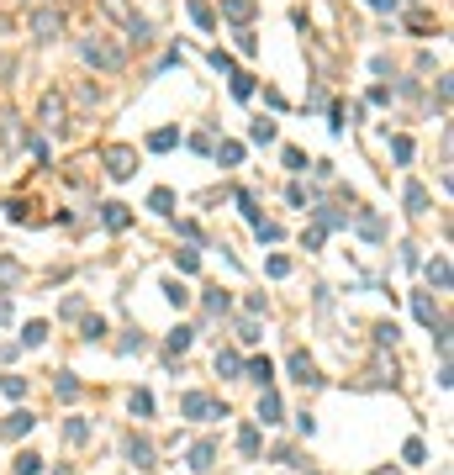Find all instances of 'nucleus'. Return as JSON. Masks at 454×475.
<instances>
[{
    "instance_id": "1",
    "label": "nucleus",
    "mask_w": 454,
    "mask_h": 475,
    "mask_svg": "<svg viewBox=\"0 0 454 475\" xmlns=\"http://www.w3.org/2000/svg\"><path fill=\"white\" fill-rule=\"evenodd\" d=\"M79 59H85L90 69H122V64H127V53L116 48V43H106V37H96V32H90V37H79Z\"/></svg>"
},
{
    "instance_id": "2",
    "label": "nucleus",
    "mask_w": 454,
    "mask_h": 475,
    "mask_svg": "<svg viewBox=\"0 0 454 475\" xmlns=\"http://www.w3.org/2000/svg\"><path fill=\"white\" fill-rule=\"evenodd\" d=\"M101 11H106L111 21H122V26H127V37H138V43H148V37H153L148 16H138V11H132V0H101Z\"/></svg>"
},
{
    "instance_id": "3",
    "label": "nucleus",
    "mask_w": 454,
    "mask_h": 475,
    "mask_svg": "<svg viewBox=\"0 0 454 475\" xmlns=\"http://www.w3.org/2000/svg\"><path fill=\"white\" fill-rule=\"evenodd\" d=\"M59 32H64V11H59V6H37V11H32V37L53 43Z\"/></svg>"
},
{
    "instance_id": "4",
    "label": "nucleus",
    "mask_w": 454,
    "mask_h": 475,
    "mask_svg": "<svg viewBox=\"0 0 454 475\" xmlns=\"http://www.w3.org/2000/svg\"><path fill=\"white\" fill-rule=\"evenodd\" d=\"M138 169V154H132V148H106V174H111V180H127V174Z\"/></svg>"
},
{
    "instance_id": "5",
    "label": "nucleus",
    "mask_w": 454,
    "mask_h": 475,
    "mask_svg": "<svg viewBox=\"0 0 454 475\" xmlns=\"http://www.w3.org/2000/svg\"><path fill=\"white\" fill-rule=\"evenodd\" d=\"M180 412L196 417V423H206V417H217V401H211L206 391H185V396H180Z\"/></svg>"
},
{
    "instance_id": "6",
    "label": "nucleus",
    "mask_w": 454,
    "mask_h": 475,
    "mask_svg": "<svg viewBox=\"0 0 454 475\" xmlns=\"http://www.w3.org/2000/svg\"><path fill=\"white\" fill-rule=\"evenodd\" d=\"M101 222H106V227H111V233H122V227L132 222V211L122 206V201H106V206H101Z\"/></svg>"
},
{
    "instance_id": "7",
    "label": "nucleus",
    "mask_w": 454,
    "mask_h": 475,
    "mask_svg": "<svg viewBox=\"0 0 454 475\" xmlns=\"http://www.w3.org/2000/svg\"><path fill=\"white\" fill-rule=\"evenodd\" d=\"M43 121H48L53 132L69 127V121H64V95H43Z\"/></svg>"
},
{
    "instance_id": "8",
    "label": "nucleus",
    "mask_w": 454,
    "mask_h": 475,
    "mask_svg": "<svg viewBox=\"0 0 454 475\" xmlns=\"http://www.w3.org/2000/svg\"><path fill=\"white\" fill-rule=\"evenodd\" d=\"M291 375H296V380H301V386H323V375H317V370H312V359H306V354H301V349H296V354H291Z\"/></svg>"
},
{
    "instance_id": "9",
    "label": "nucleus",
    "mask_w": 454,
    "mask_h": 475,
    "mask_svg": "<svg viewBox=\"0 0 454 475\" xmlns=\"http://www.w3.org/2000/svg\"><path fill=\"white\" fill-rule=\"evenodd\" d=\"M211 465H217V439H201L191 449V470H211Z\"/></svg>"
},
{
    "instance_id": "10",
    "label": "nucleus",
    "mask_w": 454,
    "mask_h": 475,
    "mask_svg": "<svg viewBox=\"0 0 454 475\" xmlns=\"http://www.w3.org/2000/svg\"><path fill=\"white\" fill-rule=\"evenodd\" d=\"M222 16L238 21V26H248L253 21V0H222Z\"/></svg>"
},
{
    "instance_id": "11",
    "label": "nucleus",
    "mask_w": 454,
    "mask_h": 475,
    "mask_svg": "<svg viewBox=\"0 0 454 475\" xmlns=\"http://www.w3.org/2000/svg\"><path fill=\"white\" fill-rule=\"evenodd\" d=\"M259 423H264V428H275V423H280V396H275L270 386H264V396H259Z\"/></svg>"
},
{
    "instance_id": "12",
    "label": "nucleus",
    "mask_w": 454,
    "mask_h": 475,
    "mask_svg": "<svg viewBox=\"0 0 454 475\" xmlns=\"http://www.w3.org/2000/svg\"><path fill=\"white\" fill-rule=\"evenodd\" d=\"M127 454H132V465H138V470L153 465V444L148 439H127Z\"/></svg>"
},
{
    "instance_id": "13",
    "label": "nucleus",
    "mask_w": 454,
    "mask_h": 475,
    "mask_svg": "<svg viewBox=\"0 0 454 475\" xmlns=\"http://www.w3.org/2000/svg\"><path fill=\"white\" fill-rule=\"evenodd\" d=\"M407 211H412V216H423V211H428V185H418V180L407 185Z\"/></svg>"
},
{
    "instance_id": "14",
    "label": "nucleus",
    "mask_w": 454,
    "mask_h": 475,
    "mask_svg": "<svg viewBox=\"0 0 454 475\" xmlns=\"http://www.w3.org/2000/svg\"><path fill=\"white\" fill-rule=\"evenodd\" d=\"M412 311H418V322H423V328H438V311H433V301H428V296H412Z\"/></svg>"
},
{
    "instance_id": "15",
    "label": "nucleus",
    "mask_w": 454,
    "mask_h": 475,
    "mask_svg": "<svg viewBox=\"0 0 454 475\" xmlns=\"http://www.w3.org/2000/svg\"><path fill=\"white\" fill-rule=\"evenodd\" d=\"M175 143H180V132H175V127H158V132H148V148H153V154H169Z\"/></svg>"
},
{
    "instance_id": "16",
    "label": "nucleus",
    "mask_w": 454,
    "mask_h": 475,
    "mask_svg": "<svg viewBox=\"0 0 454 475\" xmlns=\"http://www.w3.org/2000/svg\"><path fill=\"white\" fill-rule=\"evenodd\" d=\"M243 375H248V380H259V386H270V380H275V364H270V359H248V364H243Z\"/></svg>"
},
{
    "instance_id": "17",
    "label": "nucleus",
    "mask_w": 454,
    "mask_h": 475,
    "mask_svg": "<svg viewBox=\"0 0 454 475\" xmlns=\"http://www.w3.org/2000/svg\"><path fill=\"white\" fill-rule=\"evenodd\" d=\"M238 454H243V459H253V454H259V428H243V433H238Z\"/></svg>"
},
{
    "instance_id": "18",
    "label": "nucleus",
    "mask_w": 454,
    "mask_h": 475,
    "mask_svg": "<svg viewBox=\"0 0 454 475\" xmlns=\"http://www.w3.org/2000/svg\"><path fill=\"white\" fill-rule=\"evenodd\" d=\"M428 280L438 285V291L449 285V259H444V254H433V259H428Z\"/></svg>"
},
{
    "instance_id": "19",
    "label": "nucleus",
    "mask_w": 454,
    "mask_h": 475,
    "mask_svg": "<svg viewBox=\"0 0 454 475\" xmlns=\"http://www.w3.org/2000/svg\"><path fill=\"white\" fill-rule=\"evenodd\" d=\"M248 138H253V143H275V121H270V116L248 121Z\"/></svg>"
},
{
    "instance_id": "20",
    "label": "nucleus",
    "mask_w": 454,
    "mask_h": 475,
    "mask_svg": "<svg viewBox=\"0 0 454 475\" xmlns=\"http://www.w3.org/2000/svg\"><path fill=\"white\" fill-rule=\"evenodd\" d=\"M217 164H222V169L243 164V143H222V148H217Z\"/></svg>"
},
{
    "instance_id": "21",
    "label": "nucleus",
    "mask_w": 454,
    "mask_h": 475,
    "mask_svg": "<svg viewBox=\"0 0 454 475\" xmlns=\"http://www.w3.org/2000/svg\"><path fill=\"white\" fill-rule=\"evenodd\" d=\"M148 206H153L158 216H169V211H175V190H164V185H158L153 196H148Z\"/></svg>"
},
{
    "instance_id": "22",
    "label": "nucleus",
    "mask_w": 454,
    "mask_h": 475,
    "mask_svg": "<svg viewBox=\"0 0 454 475\" xmlns=\"http://www.w3.org/2000/svg\"><path fill=\"white\" fill-rule=\"evenodd\" d=\"M164 301L169 306H185V301H191V291H185L180 280H164Z\"/></svg>"
},
{
    "instance_id": "23",
    "label": "nucleus",
    "mask_w": 454,
    "mask_h": 475,
    "mask_svg": "<svg viewBox=\"0 0 454 475\" xmlns=\"http://www.w3.org/2000/svg\"><path fill=\"white\" fill-rule=\"evenodd\" d=\"M43 338H48V322H26V333H21V344H26V349H37Z\"/></svg>"
},
{
    "instance_id": "24",
    "label": "nucleus",
    "mask_w": 454,
    "mask_h": 475,
    "mask_svg": "<svg viewBox=\"0 0 454 475\" xmlns=\"http://www.w3.org/2000/svg\"><path fill=\"white\" fill-rule=\"evenodd\" d=\"M53 391H59L64 401H74V396H79V380H74V375H59V380H53Z\"/></svg>"
},
{
    "instance_id": "25",
    "label": "nucleus",
    "mask_w": 454,
    "mask_h": 475,
    "mask_svg": "<svg viewBox=\"0 0 454 475\" xmlns=\"http://www.w3.org/2000/svg\"><path fill=\"white\" fill-rule=\"evenodd\" d=\"M175 264L185 269V275H196V269H201V254H196V249H180V254H175Z\"/></svg>"
},
{
    "instance_id": "26",
    "label": "nucleus",
    "mask_w": 454,
    "mask_h": 475,
    "mask_svg": "<svg viewBox=\"0 0 454 475\" xmlns=\"http://www.w3.org/2000/svg\"><path fill=\"white\" fill-rule=\"evenodd\" d=\"M191 328H175V333H169V354H185V349H191Z\"/></svg>"
},
{
    "instance_id": "27",
    "label": "nucleus",
    "mask_w": 454,
    "mask_h": 475,
    "mask_svg": "<svg viewBox=\"0 0 454 475\" xmlns=\"http://www.w3.org/2000/svg\"><path fill=\"white\" fill-rule=\"evenodd\" d=\"M217 370H222V375H238V370H243V359H238L233 349H222V354H217Z\"/></svg>"
},
{
    "instance_id": "28",
    "label": "nucleus",
    "mask_w": 454,
    "mask_h": 475,
    "mask_svg": "<svg viewBox=\"0 0 454 475\" xmlns=\"http://www.w3.org/2000/svg\"><path fill=\"white\" fill-rule=\"evenodd\" d=\"M402 454H407V465H423V459H428V449H423V439H407V449H402Z\"/></svg>"
},
{
    "instance_id": "29",
    "label": "nucleus",
    "mask_w": 454,
    "mask_h": 475,
    "mask_svg": "<svg viewBox=\"0 0 454 475\" xmlns=\"http://www.w3.org/2000/svg\"><path fill=\"white\" fill-rule=\"evenodd\" d=\"M191 21L196 26H211V6H206V0H191Z\"/></svg>"
},
{
    "instance_id": "30",
    "label": "nucleus",
    "mask_w": 454,
    "mask_h": 475,
    "mask_svg": "<svg viewBox=\"0 0 454 475\" xmlns=\"http://www.w3.org/2000/svg\"><path fill=\"white\" fill-rule=\"evenodd\" d=\"M211 69H217V74H233V53H222V48H211Z\"/></svg>"
},
{
    "instance_id": "31",
    "label": "nucleus",
    "mask_w": 454,
    "mask_h": 475,
    "mask_svg": "<svg viewBox=\"0 0 454 475\" xmlns=\"http://www.w3.org/2000/svg\"><path fill=\"white\" fill-rule=\"evenodd\" d=\"M64 439H69V444H85V439H90V428H85V423H79V417H74V423L64 428Z\"/></svg>"
},
{
    "instance_id": "32",
    "label": "nucleus",
    "mask_w": 454,
    "mask_h": 475,
    "mask_svg": "<svg viewBox=\"0 0 454 475\" xmlns=\"http://www.w3.org/2000/svg\"><path fill=\"white\" fill-rule=\"evenodd\" d=\"M233 95H238V101H248V95H253V79H248V74H233Z\"/></svg>"
},
{
    "instance_id": "33",
    "label": "nucleus",
    "mask_w": 454,
    "mask_h": 475,
    "mask_svg": "<svg viewBox=\"0 0 454 475\" xmlns=\"http://www.w3.org/2000/svg\"><path fill=\"white\" fill-rule=\"evenodd\" d=\"M37 470H43V459H37V454H21L16 459V475H37Z\"/></svg>"
},
{
    "instance_id": "34",
    "label": "nucleus",
    "mask_w": 454,
    "mask_h": 475,
    "mask_svg": "<svg viewBox=\"0 0 454 475\" xmlns=\"http://www.w3.org/2000/svg\"><path fill=\"white\" fill-rule=\"evenodd\" d=\"M0 386H6V396H26V380H21V375H6Z\"/></svg>"
},
{
    "instance_id": "35",
    "label": "nucleus",
    "mask_w": 454,
    "mask_h": 475,
    "mask_svg": "<svg viewBox=\"0 0 454 475\" xmlns=\"http://www.w3.org/2000/svg\"><path fill=\"white\" fill-rule=\"evenodd\" d=\"M132 412H138V417L153 412V396H148V391H138V396H132Z\"/></svg>"
},
{
    "instance_id": "36",
    "label": "nucleus",
    "mask_w": 454,
    "mask_h": 475,
    "mask_svg": "<svg viewBox=\"0 0 454 475\" xmlns=\"http://www.w3.org/2000/svg\"><path fill=\"white\" fill-rule=\"evenodd\" d=\"M26 428H32V412H16V417H11V439H21Z\"/></svg>"
},
{
    "instance_id": "37",
    "label": "nucleus",
    "mask_w": 454,
    "mask_h": 475,
    "mask_svg": "<svg viewBox=\"0 0 454 475\" xmlns=\"http://www.w3.org/2000/svg\"><path fill=\"white\" fill-rule=\"evenodd\" d=\"M391 154H396V159L407 164V159H412V138H391Z\"/></svg>"
},
{
    "instance_id": "38",
    "label": "nucleus",
    "mask_w": 454,
    "mask_h": 475,
    "mask_svg": "<svg viewBox=\"0 0 454 475\" xmlns=\"http://www.w3.org/2000/svg\"><path fill=\"white\" fill-rule=\"evenodd\" d=\"M317 222H323V227H343L349 216H338V211H328V206H323V211H317Z\"/></svg>"
},
{
    "instance_id": "39",
    "label": "nucleus",
    "mask_w": 454,
    "mask_h": 475,
    "mask_svg": "<svg viewBox=\"0 0 454 475\" xmlns=\"http://www.w3.org/2000/svg\"><path fill=\"white\" fill-rule=\"evenodd\" d=\"M238 53H259V37H253V32H238Z\"/></svg>"
},
{
    "instance_id": "40",
    "label": "nucleus",
    "mask_w": 454,
    "mask_h": 475,
    "mask_svg": "<svg viewBox=\"0 0 454 475\" xmlns=\"http://www.w3.org/2000/svg\"><path fill=\"white\" fill-rule=\"evenodd\" d=\"M286 169H306V154H301V148H286Z\"/></svg>"
},
{
    "instance_id": "41",
    "label": "nucleus",
    "mask_w": 454,
    "mask_h": 475,
    "mask_svg": "<svg viewBox=\"0 0 454 475\" xmlns=\"http://www.w3.org/2000/svg\"><path fill=\"white\" fill-rule=\"evenodd\" d=\"M375 344H396V322H380V328H375Z\"/></svg>"
},
{
    "instance_id": "42",
    "label": "nucleus",
    "mask_w": 454,
    "mask_h": 475,
    "mask_svg": "<svg viewBox=\"0 0 454 475\" xmlns=\"http://www.w3.org/2000/svg\"><path fill=\"white\" fill-rule=\"evenodd\" d=\"M253 233H259V243H275V238H280V227H275V222H259Z\"/></svg>"
},
{
    "instance_id": "43",
    "label": "nucleus",
    "mask_w": 454,
    "mask_h": 475,
    "mask_svg": "<svg viewBox=\"0 0 454 475\" xmlns=\"http://www.w3.org/2000/svg\"><path fill=\"white\" fill-rule=\"evenodd\" d=\"M16 275H21L16 264H11V259H0V285H6V280H16Z\"/></svg>"
},
{
    "instance_id": "44",
    "label": "nucleus",
    "mask_w": 454,
    "mask_h": 475,
    "mask_svg": "<svg viewBox=\"0 0 454 475\" xmlns=\"http://www.w3.org/2000/svg\"><path fill=\"white\" fill-rule=\"evenodd\" d=\"M375 11H402V0H370Z\"/></svg>"
},
{
    "instance_id": "45",
    "label": "nucleus",
    "mask_w": 454,
    "mask_h": 475,
    "mask_svg": "<svg viewBox=\"0 0 454 475\" xmlns=\"http://www.w3.org/2000/svg\"><path fill=\"white\" fill-rule=\"evenodd\" d=\"M370 475H396V470H370Z\"/></svg>"
}]
</instances>
